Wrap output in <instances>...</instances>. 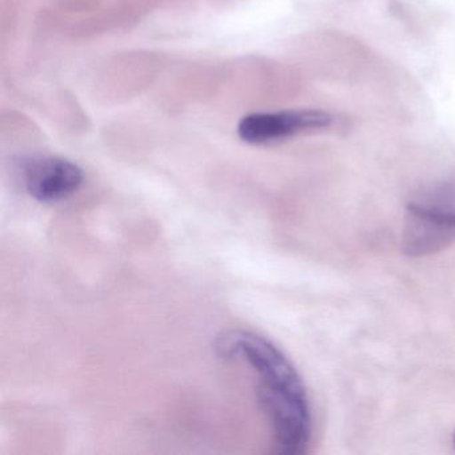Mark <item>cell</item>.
<instances>
[{"mask_svg": "<svg viewBox=\"0 0 455 455\" xmlns=\"http://www.w3.org/2000/svg\"><path fill=\"white\" fill-rule=\"evenodd\" d=\"M452 443H454V447H455V434H454V438H452Z\"/></svg>", "mask_w": 455, "mask_h": 455, "instance_id": "obj_5", "label": "cell"}, {"mask_svg": "<svg viewBox=\"0 0 455 455\" xmlns=\"http://www.w3.org/2000/svg\"><path fill=\"white\" fill-rule=\"evenodd\" d=\"M401 243L411 258L428 257L455 243V182L427 186L410 199Z\"/></svg>", "mask_w": 455, "mask_h": 455, "instance_id": "obj_2", "label": "cell"}, {"mask_svg": "<svg viewBox=\"0 0 455 455\" xmlns=\"http://www.w3.org/2000/svg\"><path fill=\"white\" fill-rule=\"evenodd\" d=\"M226 361H242L257 374V399L273 430L276 451L300 455L313 431L307 390L286 354L270 339L249 330H228L215 340Z\"/></svg>", "mask_w": 455, "mask_h": 455, "instance_id": "obj_1", "label": "cell"}, {"mask_svg": "<svg viewBox=\"0 0 455 455\" xmlns=\"http://www.w3.org/2000/svg\"><path fill=\"white\" fill-rule=\"evenodd\" d=\"M330 114L319 110H284L254 113L238 124V137L249 145H266L287 140L300 132L324 129L331 124Z\"/></svg>", "mask_w": 455, "mask_h": 455, "instance_id": "obj_4", "label": "cell"}, {"mask_svg": "<svg viewBox=\"0 0 455 455\" xmlns=\"http://www.w3.org/2000/svg\"><path fill=\"white\" fill-rule=\"evenodd\" d=\"M22 180L31 198L58 204L73 196L84 182V170L60 156H36L25 162Z\"/></svg>", "mask_w": 455, "mask_h": 455, "instance_id": "obj_3", "label": "cell"}]
</instances>
